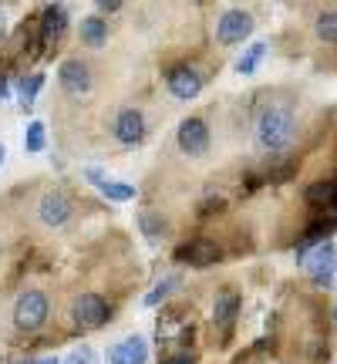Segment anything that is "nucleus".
<instances>
[{
	"label": "nucleus",
	"instance_id": "nucleus-30",
	"mask_svg": "<svg viewBox=\"0 0 337 364\" xmlns=\"http://www.w3.org/2000/svg\"><path fill=\"white\" fill-rule=\"evenodd\" d=\"M4 156H7V152H4V145H0V166H4Z\"/></svg>",
	"mask_w": 337,
	"mask_h": 364
},
{
	"label": "nucleus",
	"instance_id": "nucleus-27",
	"mask_svg": "<svg viewBox=\"0 0 337 364\" xmlns=\"http://www.w3.org/2000/svg\"><path fill=\"white\" fill-rule=\"evenodd\" d=\"M11 98V85H7V78H0V102H7Z\"/></svg>",
	"mask_w": 337,
	"mask_h": 364
},
{
	"label": "nucleus",
	"instance_id": "nucleus-6",
	"mask_svg": "<svg viewBox=\"0 0 337 364\" xmlns=\"http://www.w3.org/2000/svg\"><path fill=\"white\" fill-rule=\"evenodd\" d=\"M71 213H75V206L61 189H51V193H44L38 199V220L44 226H65L71 220Z\"/></svg>",
	"mask_w": 337,
	"mask_h": 364
},
{
	"label": "nucleus",
	"instance_id": "nucleus-3",
	"mask_svg": "<svg viewBox=\"0 0 337 364\" xmlns=\"http://www.w3.org/2000/svg\"><path fill=\"white\" fill-rule=\"evenodd\" d=\"M297 263L311 273V280H317V284H331V277H334V270H337V247L331 243V240L314 243Z\"/></svg>",
	"mask_w": 337,
	"mask_h": 364
},
{
	"label": "nucleus",
	"instance_id": "nucleus-17",
	"mask_svg": "<svg viewBox=\"0 0 337 364\" xmlns=\"http://www.w3.org/2000/svg\"><path fill=\"white\" fill-rule=\"evenodd\" d=\"M307 203L334 206V203H337V186H334V182H314L311 189H307Z\"/></svg>",
	"mask_w": 337,
	"mask_h": 364
},
{
	"label": "nucleus",
	"instance_id": "nucleus-32",
	"mask_svg": "<svg viewBox=\"0 0 337 364\" xmlns=\"http://www.w3.org/2000/svg\"><path fill=\"white\" fill-rule=\"evenodd\" d=\"M31 364H34V361H31Z\"/></svg>",
	"mask_w": 337,
	"mask_h": 364
},
{
	"label": "nucleus",
	"instance_id": "nucleus-25",
	"mask_svg": "<svg viewBox=\"0 0 337 364\" xmlns=\"http://www.w3.org/2000/svg\"><path fill=\"white\" fill-rule=\"evenodd\" d=\"M159 364H196V358H193V354H186V351H179V354H168V358H162Z\"/></svg>",
	"mask_w": 337,
	"mask_h": 364
},
{
	"label": "nucleus",
	"instance_id": "nucleus-4",
	"mask_svg": "<svg viewBox=\"0 0 337 364\" xmlns=\"http://www.w3.org/2000/svg\"><path fill=\"white\" fill-rule=\"evenodd\" d=\"M108 300L102 297V294H81V297H75V304H71V317H75V324L81 327V331H98V327L108 324Z\"/></svg>",
	"mask_w": 337,
	"mask_h": 364
},
{
	"label": "nucleus",
	"instance_id": "nucleus-22",
	"mask_svg": "<svg viewBox=\"0 0 337 364\" xmlns=\"http://www.w3.org/2000/svg\"><path fill=\"white\" fill-rule=\"evenodd\" d=\"M186 257H189V263L193 267H209V263H216V247H209V243H196V247L186 250Z\"/></svg>",
	"mask_w": 337,
	"mask_h": 364
},
{
	"label": "nucleus",
	"instance_id": "nucleus-19",
	"mask_svg": "<svg viewBox=\"0 0 337 364\" xmlns=\"http://www.w3.org/2000/svg\"><path fill=\"white\" fill-rule=\"evenodd\" d=\"M179 284H182V280L176 277V273H172V277H162V280H159V284L152 287V294H145V307H156L159 300H166L168 294H172V290H176Z\"/></svg>",
	"mask_w": 337,
	"mask_h": 364
},
{
	"label": "nucleus",
	"instance_id": "nucleus-14",
	"mask_svg": "<svg viewBox=\"0 0 337 364\" xmlns=\"http://www.w3.org/2000/svg\"><path fill=\"white\" fill-rule=\"evenodd\" d=\"M65 24H68L65 7H48V11H44V21H41V38L44 41L61 38V34H65Z\"/></svg>",
	"mask_w": 337,
	"mask_h": 364
},
{
	"label": "nucleus",
	"instance_id": "nucleus-5",
	"mask_svg": "<svg viewBox=\"0 0 337 364\" xmlns=\"http://www.w3.org/2000/svg\"><path fill=\"white\" fill-rule=\"evenodd\" d=\"M253 34V17L247 11H226L216 21V41L220 44H243Z\"/></svg>",
	"mask_w": 337,
	"mask_h": 364
},
{
	"label": "nucleus",
	"instance_id": "nucleus-21",
	"mask_svg": "<svg viewBox=\"0 0 337 364\" xmlns=\"http://www.w3.org/2000/svg\"><path fill=\"white\" fill-rule=\"evenodd\" d=\"M317 38L327 41V44H337V11H324L317 17Z\"/></svg>",
	"mask_w": 337,
	"mask_h": 364
},
{
	"label": "nucleus",
	"instance_id": "nucleus-13",
	"mask_svg": "<svg viewBox=\"0 0 337 364\" xmlns=\"http://www.w3.org/2000/svg\"><path fill=\"white\" fill-rule=\"evenodd\" d=\"M81 41H85V48H105V41H108V21H102L98 14H91L81 21Z\"/></svg>",
	"mask_w": 337,
	"mask_h": 364
},
{
	"label": "nucleus",
	"instance_id": "nucleus-18",
	"mask_svg": "<svg viewBox=\"0 0 337 364\" xmlns=\"http://www.w3.org/2000/svg\"><path fill=\"white\" fill-rule=\"evenodd\" d=\"M44 145H48V135H44V122H27L24 149H27V152H44Z\"/></svg>",
	"mask_w": 337,
	"mask_h": 364
},
{
	"label": "nucleus",
	"instance_id": "nucleus-15",
	"mask_svg": "<svg viewBox=\"0 0 337 364\" xmlns=\"http://www.w3.org/2000/svg\"><path fill=\"white\" fill-rule=\"evenodd\" d=\"M95 189H98L105 199H112V203H129V199H135V186H132V182H122V179H105V182H98Z\"/></svg>",
	"mask_w": 337,
	"mask_h": 364
},
{
	"label": "nucleus",
	"instance_id": "nucleus-8",
	"mask_svg": "<svg viewBox=\"0 0 337 364\" xmlns=\"http://www.w3.org/2000/svg\"><path fill=\"white\" fill-rule=\"evenodd\" d=\"M58 81H61V88H65L68 95H75V98L91 91V71L78 58H68V61L58 65Z\"/></svg>",
	"mask_w": 337,
	"mask_h": 364
},
{
	"label": "nucleus",
	"instance_id": "nucleus-10",
	"mask_svg": "<svg viewBox=\"0 0 337 364\" xmlns=\"http://www.w3.org/2000/svg\"><path fill=\"white\" fill-rule=\"evenodd\" d=\"M145 361H149V341L139 338V334L122 338L108 351V364H145Z\"/></svg>",
	"mask_w": 337,
	"mask_h": 364
},
{
	"label": "nucleus",
	"instance_id": "nucleus-1",
	"mask_svg": "<svg viewBox=\"0 0 337 364\" xmlns=\"http://www.w3.org/2000/svg\"><path fill=\"white\" fill-rule=\"evenodd\" d=\"M257 145L263 152H287L297 139V118L287 105H270L257 118Z\"/></svg>",
	"mask_w": 337,
	"mask_h": 364
},
{
	"label": "nucleus",
	"instance_id": "nucleus-2",
	"mask_svg": "<svg viewBox=\"0 0 337 364\" xmlns=\"http://www.w3.org/2000/svg\"><path fill=\"white\" fill-rule=\"evenodd\" d=\"M48 321V297L41 290H24L14 300V327L17 331H41Z\"/></svg>",
	"mask_w": 337,
	"mask_h": 364
},
{
	"label": "nucleus",
	"instance_id": "nucleus-16",
	"mask_svg": "<svg viewBox=\"0 0 337 364\" xmlns=\"http://www.w3.org/2000/svg\"><path fill=\"white\" fill-rule=\"evenodd\" d=\"M263 54H267V44H263V41H253L247 51L236 58V71H240V75H253L260 68V61H263Z\"/></svg>",
	"mask_w": 337,
	"mask_h": 364
},
{
	"label": "nucleus",
	"instance_id": "nucleus-24",
	"mask_svg": "<svg viewBox=\"0 0 337 364\" xmlns=\"http://www.w3.org/2000/svg\"><path fill=\"white\" fill-rule=\"evenodd\" d=\"M139 223H142V230H145V236H149V240H159V236L166 233V226H162L152 213H142V216H139Z\"/></svg>",
	"mask_w": 337,
	"mask_h": 364
},
{
	"label": "nucleus",
	"instance_id": "nucleus-23",
	"mask_svg": "<svg viewBox=\"0 0 337 364\" xmlns=\"http://www.w3.org/2000/svg\"><path fill=\"white\" fill-rule=\"evenodd\" d=\"M61 364H98V354L91 351L88 344H81L75 351H68L65 358H61Z\"/></svg>",
	"mask_w": 337,
	"mask_h": 364
},
{
	"label": "nucleus",
	"instance_id": "nucleus-11",
	"mask_svg": "<svg viewBox=\"0 0 337 364\" xmlns=\"http://www.w3.org/2000/svg\"><path fill=\"white\" fill-rule=\"evenodd\" d=\"M203 91V75L196 68H176L168 75V95L179 98V102H193L196 95Z\"/></svg>",
	"mask_w": 337,
	"mask_h": 364
},
{
	"label": "nucleus",
	"instance_id": "nucleus-20",
	"mask_svg": "<svg viewBox=\"0 0 337 364\" xmlns=\"http://www.w3.org/2000/svg\"><path fill=\"white\" fill-rule=\"evenodd\" d=\"M41 85H44V75H27V78H21V85H17V98H21V105H34V98H38Z\"/></svg>",
	"mask_w": 337,
	"mask_h": 364
},
{
	"label": "nucleus",
	"instance_id": "nucleus-7",
	"mask_svg": "<svg viewBox=\"0 0 337 364\" xmlns=\"http://www.w3.org/2000/svg\"><path fill=\"white\" fill-rule=\"evenodd\" d=\"M176 142H179V149L186 156H206V149H209L206 122L203 118H186L179 125V132H176Z\"/></svg>",
	"mask_w": 337,
	"mask_h": 364
},
{
	"label": "nucleus",
	"instance_id": "nucleus-29",
	"mask_svg": "<svg viewBox=\"0 0 337 364\" xmlns=\"http://www.w3.org/2000/svg\"><path fill=\"white\" fill-rule=\"evenodd\" d=\"M4 34H7V17L0 14V38H4Z\"/></svg>",
	"mask_w": 337,
	"mask_h": 364
},
{
	"label": "nucleus",
	"instance_id": "nucleus-9",
	"mask_svg": "<svg viewBox=\"0 0 337 364\" xmlns=\"http://www.w3.org/2000/svg\"><path fill=\"white\" fill-rule=\"evenodd\" d=\"M115 139L122 145H139L145 139V115L139 108H122L115 118Z\"/></svg>",
	"mask_w": 337,
	"mask_h": 364
},
{
	"label": "nucleus",
	"instance_id": "nucleus-28",
	"mask_svg": "<svg viewBox=\"0 0 337 364\" xmlns=\"http://www.w3.org/2000/svg\"><path fill=\"white\" fill-rule=\"evenodd\" d=\"M34 364H61V358H54V354H48V358H38Z\"/></svg>",
	"mask_w": 337,
	"mask_h": 364
},
{
	"label": "nucleus",
	"instance_id": "nucleus-26",
	"mask_svg": "<svg viewBox=\"0 0 337 364\" xmlns=\"http://www.w3.org/2000/svg\"><path fill=\"white\" fill-rule=\"evenodd\" d=\"M122 4H125V0H95V7H98L102 14H115V11H122Z\"/></svg>",
	"mask_w": 337,
	"mask_h": 364
},
{
	"label": "nucleus",
	"instance_id": "nucleus-12",
	"mask_svg": "<svg viewBox=\"0 0 337 364\" xmlns=\"http://www.w3.org/2000/svg\"><path fill=\"white\" fill-rule=\"evenodd\" d=\"M236 314H240V294L233 290H223L216 304H213V324L220 327V331H230L236 321Z\"/></svg>",
	"mask_w": 337,
	"mask_h": 364
},
{
	"label": "nucleus",
	"instance_id": "nucleus-31",
	"mask_svg": "<svg viewBox=\"0 0 337 364\" xmlns=\"http://www.w3.org/2000/svg\"><path fill=\"white\" fill-rule=\"evenodd\" d=\"M334 321H337V307H334Z\"/></svg>",
	"mask_w": 337,
	"mask_h": 364
}]
</instances>
